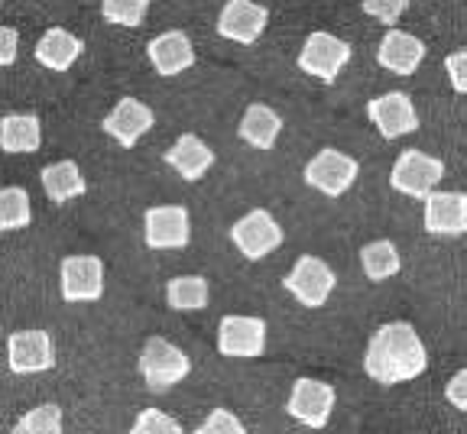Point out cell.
Wrapping results in <instances>:
<instances>
[{
  "label": "cell",
  "mask_w": 467,
  "mask_h": 434,
  "mask_svg": "<svg viewBox=\"0 0 467 434\" xmlns=\"http://www.w3.org/2000/svg\"><path fill=\"white\" fill-rule=\"evenodd\" d=\"M81 52H85V43H81L75 33H68V29H62V26L46 29L43 39L36 43L39 66L52 68V72H68V68L78 62Z\"/></svg>",
  "instance_id": "obj_20"
},
{
  "label": "cell",
  "mask_w": 467,
  "mask_h": 434,
  "mask_svg": "<svg viewBox=\"0 0 467 434\" xmlns=\"http://www.w3.org/2000/svg\"><path fill=\"white\" fill-rule=\"evenodd\" d=\"M43 146V123L36 114H7L0 120V150L16 156V152H36Z\"/></svg>",
  "instance_id": "obj_21"
},
{
  "label": "cell",
  "mask_w": 467,
  "mask_h": 434,
  "mask_svg": "<svg viewBox=\"0 0 467 434\" xmlns=\"http://www.w3.org/2000/svg\"><path fill=\"white\" fill-rule=\"evenodd\" d=\"M441 179H445V162L422 150L400 152V160L393 162V172H389V185L409 198H429L441 185Z\"/></svg>",
  "instance_id": "obj_3"
},
{
  "label": "cell",
  "mask_w": 467,
  "mask_h": 434,
  "mask_svg": "<svg viewBox=\"0 0 467 434\" xmlns=\"http://www.w3.org/2000/svg\"><path fill=\"white\" fill-rule=\"evenodd\" d=\"M192 360L162 337H150L140 354V377L153 392H166L189 377Z\"/></svg>",
  "instance_id": "obj_2"
},
{
  "label": "cell",
  "mask_w": 467,
  "mask_h": 434,
  "mask_svg": "<svg viewBox=\"0 0 467 434\" xmlns=\"http://www.w3.org/2000/svg\"><path fill=\"white\" fill-rule=\"evenodd\" d=\"M0 7H4V0H0Z\"/></svg>",
  "instance_id": "obj_35"
},
{
  "label": "cell",
  "mask_w": 467,
  "mask_h": 434,
  "mask_svg": "<svg viewBox=\"0 0 467 434\" xmlns=\"http://www.w3.org/2000/svg\"><path fill=\"white\" fill-rule=\"evenodd\" d=\"M425 231L431 237H461V233H467L464 191H431L425 198Z\"/></svg>",
  "instance_id": "obj_16"
},
{
  "label": "cell",
  "mask_w": 467,
  "mask_h": 434,
  "mask_svg": "<svg viewBox=\"0 0 467 434\" xmlns=\"http://www.w3.org/2000/svg\"><path fill=\"white\" fill-rule=\"evenodd\" d=\"M195 434H247V428L241 425V418H237L234 412L214 408V412H208V418L198 425Z\"/></svg>",
  "instance_id": "obj_30"
},
{
  "label": "cell",
  "mask_w": 467,
  "mask_h": 434,
  "mask_svg": "<svg viewBox=\"0 0 467 434\" xmlns=\"http://www.w3.org/2000/svg\"><path fill=\"white\" fill-rule=\"evenodd\" d=\"M208 298H212V289L202 275H175L166 285V302L172 312H202L208 308Z\"/></svg>",
  "instance_id": "obj_24"
},
{
  "label": "cell",
  "mask_w": 467,
  "mask_h": 434,
  "mask_svg": "<svg viewBox=\"0 0 467 434\" xmlns=\"http://www.w3.org/2000/svg\"><path fill=\"white\" fill-rule=\"evenodd\" d=\"M409 0H364V14L379 20L383 26H393L402 14H406Z\"/></svg>",
  "instance_id": "obj_31"
},
{
  "label": "cell",
  "mask_w": 467,
  "mask_h": 434,
  "mask_svg": "<svg viewBox=\"0 0 467 434\" xmlns=\"http://www.w3.org/2000/svg\"><path fill=\"white\" fill-rule=\"evenodd\" d=\"M445 72L451 78V88L458 95H467V46L445 58Z\"/></svg>",
  "instance_id": "obj_32"
},
{
  "label": "cell",
  "mask_w": 467,
  "mask_h": 434,
  "mask_svg": "<svg viewBox=\"0 0 467 434\" xmlns=\"http://www.w3.org/2000/svg\"><path fill=\"white\" fill-rule=\"evenodd\" d=\"M283 133V117L270 104H250L241 120V140L254 150H273Z\"/></svg>",
  "instance_id": "obj_22"
},
{
  "label": "cell",
  "mask_w": 467,
  "mask_h": 434,
  "mask_svg": "<svg viewBox=\"0 0 467 434\" xmlns=\"http://www.w3.org/2000/svg\"><path fill=\"white\" fill-rule=\"evenodd\" d=\"M20 49V33L10 26H0V66H14Z\"/></svg>",
  "instance_id": "obj_34"
},
{
  "label": "cell",
  "mask_w": 467,
  "mask_h": 434,
  "mask_svg": "<svg viewBox=\"0 0 467 434\" xmlns=\"http://www.w3.org/2000/svg\"><path fill=\"white\" fill-rule=\"evenodd\" d=\"M425 367H429V354H425L422 337L409 321H389L367 344L364 369L373 383H409V379L422 377Z\"/></svg>",
  "instance_id": "obj_1"
},
{
  "label": "cell",
  "mask_w": 467,
  "mask_h": 434,
  "mask_svg": "<svg viewBox=\"0 0 467 434\" xmlns=\"http://www.w3.org/2000/svg\"><path fill=\"white\" fill-rule=\"evenodd\" d=\"M358 160H350L348 152L337 150H321L312 162L306 166V185H312L315 191L328 198H337L358 181Z\"/></svg>",
  "instance_id": "obj_7"
},
{
  "label": "cell",
  "mask_w": 467,
  "mask_h": 434,
  "mask_svg": "<svg viewBox=\"0 0 467 434\" xmlns=\"http://www.w3.org/2000/svg\"><path fill=\"white\" fill-rule=\"evenodd\" d=\"M153 123H156L153 108H146L140 98H124V101H117V108L104 117L101 127L108 137H114L124 150H130V146H137L146 133L153 130Z\"/></svg>",
  "instance_id": "obj_14"
},
{
  "label": "cell",
  "mask_w": 467,
  "mask_h": 434,
  "mask_svg": "<svg viewBox=\"0 0 467 434\" xmlns=\"http://www.w3.org/2000/svg\"><path fill=\"white\" fill-rule=\"evenodd\" d=\"M150 0H101V14L114 26H140L146 20Z\"/></svg>",
  "instance_id": "obj_28"
},
{
  "label": "cell",
  "mask_w": 467,
  "mask_h": 434,
  "mask_svg": "<svg viewBox=\"0 0 467 434\" xmlns=\"http://www.w3.org/2000/svg\"><path fill=\"white\" fill-rule=\"evenodd\" d=\"M146 56L153 62L156 75H162V78L182 75L185 68L195 66V46H192V39L185 36L182 29H166L156 39H150Z\"/></svg>",
  "instance_id": "obj_17"
},
{
  "label": "cell",
  "mask_w": 467,
  "mask_h": 434,
  "mask_svg": "<svg viewBox=\"0 0 467 434\" xmlns=\"http://www.w3.org/2000/svg\"><path fill=\"white\" fill-rule=\"evenodd\" d=\"M360 266H364L367 279L383 283V279L400 273V266H402L400 250H396V243H389V240H373V243H367L364 250H360Z\"/></svg>",
  "instance_id": "obj_25"
},
{
  "label": "cell",
  "mask_w": 467,
  "mask_h": 434,
  "mask_svg": "<svg viewBox=\"0 0 467 434\" xmlns=\"http://www.w3.org/2000/svg\"><path fill=\"white\" fill-rule=\"evenodd\" d=\"M39 179H43V189L52 204H68L72 198L85 195V175H81V169L75 166L72 160L46 166L43 172H39Z\"/></svg>",
  "instance_id": "obj_23"
},
{
  "label": "cell",
  "mask_w": 467,
  "mask_h": 434,
  "mask_svg": "<svg viewBox=\"0 0 467 434\" xmlns=\"http://www.w3.org/2000/svg\"><path fill=\"white\" fill-rule=\"evenodd\" d=\"M425 58V43L412 33L402 29H387V36L379 39L377 62L383 68H389L393 75H416V68Z\"/></svg>",
  "instance_id": "obj_18"
},
{
  "label": "cell",
  "mask_w": 467,
  "mask_h": 434,
  "mask_svg": "<svg viewBox=\"0 0 467 434\" xmlns=\"http://www.w3.org/2000/svg\"><path fill=\"white\" fill-rule=\"evenodd\" d=\"M146 246L150 250H182L192 237L189 211L182 204H162V208H150L143 221Z\"/></svg>",
  "instance_id": "obj_10"
},
{
  "label": "cell",
  "mask_w": 467,
  "mask_h": 434,
  "mask_svg": "<svg viewBox=\"0 0 467 434\" xmlns=\"http://www.w3.org/2000/svg\"><path fill=\"white\" fill-rule=\"evenodd\" d=\"M10 434H62V408L58 406H36L29 408Z\"/></svg>",
  "instance_id": "obj_27"
},
{
  "label": "cell",
  "mask_w": 467,
  "mask_h": 434,
  "mask_svg": "<svg viewBox=\"0 0 467 434\" xmlns=\"http://www.w3.org/2000/svg\"><path fill=\"white\" fill-rule=\"evenodd\" d=\"M445 396H448V402H451L454 408H461V412H467V369H461V373H454L451 383L445 386Z\"/></svg>",
  "instance_id": "obj_33"
},
{
  "label": "cell",
  "mask_w": 467,
  "mask_h": 434,
  "mask_svg": "<svg viewBox=\"0 0 467 434\" xmlns=\"http://www.w3.org/2000/svg\"><path fill=\"white\" fill-rule=\"evenodd\" d=\"M10 369L26 377V373H46L56 363V344L46 331H16L7 340Z\"/></svg>",
  "instance_id": "obj_15"
},
{
  "label": "cell",
  "mask_w": 467,
  "mask_h": 434,
  "mask_svg": "<svg viewBox=\"0 0 467 434\" xmlns=\"http://www.w3.org/2000/svg\"><path fill=\"white\" fill-rule=\"evenodd\" d=\"M270 23V10L254 4V0H227L218 16V33L231 43L254 46Z\"/></svg>",
  "instance_id": "obj_13"
},
{
  "label": "cell",
  "mask_w": 467,
  "mask_h": 434,
  "mask_svg": "<svg viewBox=\"0 0 467 434\" xmlns=\"http://www.w3.org/2000/svg\"><path fill=\"white\" fill-rule=\"evenodd\" d=\"M162 160H166L175 172L182 175L185 181H198L208 169L214 166V152L202 137H195V133H182V137L169 146Z\"/></svg>",
  "instance_id": "obj_19"
},
{
  "label": "cell",
  "mask_w": 467,
  "mask_h": 434,
  "mask_svg": "<svg viewBox=\"0 0 467 434\" xmlns=\"http://www.w3.org/2000/svg\"><path fill=\"white\" fill-rule=\"evenodd\" d=\"M218 350L224 356L254 360L266 350V321L250 315H227L218 325Z\"/></svg>",
  "instance_id": "obj_9"
},
{
  "label": "cell",
  "mask_w": 467,
  "mask_h": 434,
  "mask_svg": "<svg viewBox=\"0 0 467 434\" xmlns=\"http://www.w3.org/2000/svg\"><path fill=\"white\" fill-rule=\"evenodd\" d=\"M350 62V46L344 39L331 36V33H312V36L302 43V52H299V68L312 78L325 81H337V75L348 68Z\"/></svg>",
  "instance_id": "obj_6"
},
{
  "label": "cell",
  "mask_w": 467,
  "mask_h": 434,
  "mask_svg": "<svg viewBox=\"0 0 467 434\" xmlns=\"http://www.w3.org/2000/svg\"><path fill=\"white\" fill-rule=\"evenodd\" d=\"M130 434H182V425L160 408H143L133 421Z\"/></svg>",
  "instance_id": "obj_29"
},
{
  "label": "cell",
  "mask_w": 467,
  "mask_h": 434,
  "mask_svg": "<svg viewBox=\"0 0 467 434\" xmlns=\"http://www.w3.org/2000/svg\"><path fill=\"white\" fill-rule=\"evenodd\" d=\"M335 389L328 383H321V379H296L292 386V396L285 402V412L289 418H296L299 425H308V428H325L335 412Z\"/></svg>",
  "instance_id": "obj_8"
},
{
  "label": "cell",
  "mask_w": 467,
  "mask_h": 434,
  "mask_svg": "<svg viewBox=\"0 0 467 434\" xmlns=\"http://www.w3.org/2000/svg\"><path fill=\"white\" fill-rule=\"evenodd\" d=\"M335 283H337L335 269L325 260H318V256H299L292 273L285 275L283 289L299 305H306V308H321L331 298V292H335Z\"/></svg>",
  "instance_id": "obj_4"
},
{
  "label": "cell",
  "mask_w": 467,
  "mask_h": 434,
  "mask_svg": "<svg viewBox=\"0 0 467 434\" xmlns=\"http://www.w3.org/2000/svg\"><path fill=\"white\" fill-rule=\"evenodd\" d=\"M231 240L234 246L241 250L244 260L260 263L263 256H270L273 250L283 246V227L276 224V217L270 211H247V214L231 227Z\"/></svg>",
  "instance_id": "obj_5"
},
{
  "label": "cell",
  "mask_w": 467,
  "mask_h": 434,
  "mask_svg": "<svg viewBox=\"0 0 467 434\" xmlns=\"http://www.w3.org/2000/svg\"><path fill=\"white\" fill-rule=\"evenodd\" d=\"M33 221V211H29V191L26 189H0V233L4 231H20Z\"/></svg>",
  "instance_id": "obj_26"
},
{
  "label": "cell",
  "mask_w": 467,
  "mask_h": 434,
  "mask_svg": "<svg viewBox=\"0 0 467 434\" xmlns=\"http://www.w3.org/2000/svg\"><path fill=\"white\" fill-rule=\"evenodd\" d=\"M367 117H370L373 127L387 140H400L419 130V114L412 108V101H409V95H402V91H389V95L373 98L367 104Z\"/></svg>",
  "instance_id": "obj_11"
},
{
  "label": "cell",
  "mask_w": 467,
  "mask_h": 434,
  "mask_svg": "<svg viewBox=\"0 0 467 434\" xmlns=\"http://www.w3.org/2000/svg\"><path fill=\"white\" fill-rule=\"evenodd\" d=\"M104 295V263L98 256H66L62 260V298L66 302H98Z\"/></svg>",
  "instance_id": "obj_12"
}]
</instances>
